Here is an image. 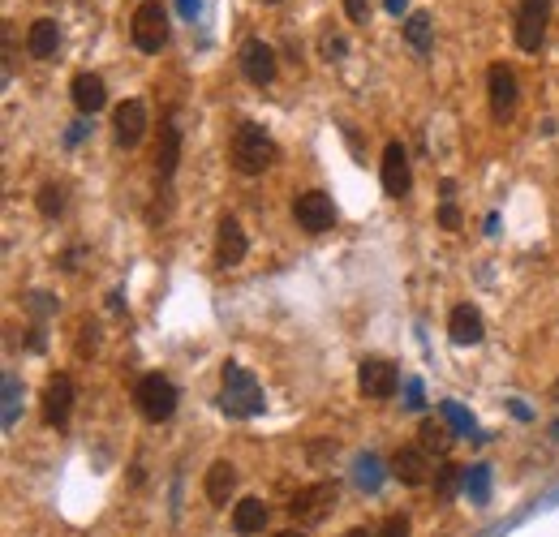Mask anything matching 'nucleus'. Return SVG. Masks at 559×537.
<instances>
[{"instance_id":"nucleus-1","label":"nucleus","mask_w":559,"mask_h":537,"mask_svg":"<svg viewBox=\"0 0 559 537\" xmlns=\"http://www.w3.org/2000/svg\"><path fill=\"white\" fill-rule=\"evenodd\" d=\"M228 159H233V168L241 172V177H258V172H267L271 164L280 159V147L271 142V134L263 125L246 121L233 134V147H228Z\"/></svg>"},{"instance_id":"nucleus-2","label":"nucleus","mask_w":559,"mask_h":537,"mask_svg":"<svg viewBox=\"0 0 559 537\" xmlns=\"http://www.w3.org/2000/svg\"><path fill=\"white\" fill-rule=\"evenodd\" d=\"M220 409L228 417H258L267 409L263 387H258L254 374L246 366H237V361H228L220 370Z\"/></svg>"},{"instance_id":"nucleus-3","label":"nucleus","mask_w":559,"mask_h":537,"mask_svg":"<svg viewBox=\"0 0 559 537\" xmlns=\"http://www.w3.org/2000/svg\"><path fill=\"white\" fill-rule=\"evenodd\" d=\"M134 404L147 422H168L177 413V387H172L164 374H142L134 387Z\"/></svg>"},{"instance_id":"nucleus-4","label":"nucleus","mask_w":559,"mask_h":537,"mask_svg":"<svg viewBox=\"0 0 559 537\" xmlns=\"http://www.w3.org/2000/svg\"><path fill=\"white\" fill-rule=\"evenodd\" d=\"M336 499H340L336 482H314V486H301L297 490L293 503H289V512H293L297 525H323V520L332 516Z\"/></svg>"},{"instance_id":"nucleus-5","label":"nucleus","mask_w":559,"mask_h":537,"mask_svg":"<svg viewBox=\"0 0 559 537\" xmlns=\"http://www.w3.org/2000/svg\"><path fill=\"white\" fill-rule=\"evenodd\" d=\"M547 18H551V0H521L516 5V48L538 52L547 39Z\"/></svg>"},{"instance_id":"nucleus-6","label":"nucleus","mask_w":559,"mask_h":537,"mask_svg":"<svg viewBox=\"0 0 559 537\" xmlns=\"http://www.w3.org/2000/svg\"><path fill=\"white\" fill-rule=\"evenodd\" d=\"M134 43L142 52H160L168 43V9L160 5V0L138 5V13H134Z\"/></svg>"},{"instance_id":"nucleus-7","label":"nucleus","mask_w":559,"mask_h":537,"mask_svg":"<svg viewBox=\"0 0 559 537\" xmlns=\"http://www.w3.org/2000/svg\"><path fill=\"white\" fill-rule=\"evenodd\" d=\"M357 387H362V396H370V400H387V396H396L400 374H396L392 361L366 357L362 366H357Z\"/></svg>"},{"instance_id":"nucleus-8","label":"nucleus","mask_w":559,"mask_h":537,"mask_svg":"<svg viewBox=\"0 0 559 537\" xmlns=\"http://www.w3.org/2000/svg\"><path fill=\"white\" fill-rule=\"evenodd\" d=\"M293 220H297V228H306V232H327L336 224V207H332V198H327L323 190H306V194H297V202H293Z\"/></svg>"},{"instance_id":"nucleus-9","label":"nucleus","mask_w":559,"mask_h":537,"mask_svg":"<svg viewBox=\"0 0 559 537\" xmlns=\"http://www.w3.org/2000/svg\"><path fill=\"white\" fill-rule=\"evenodd\" d=\"M112 134H117V147L134 151L142 138H147V104L142 99H125V104L112 112Z\"/></svg>"},{"instance_id":"nucleus-10","label":"nucleus","mask_w":559,"mask_h":537,"mask_svg":"<svg viewBox=\"0 0 559 537\" xmlns=\"http://www.w3.org/2000/svg\"><path fill=\"white\" fill-rule=\"evenodd\" d=\"M74 413V379L69 374H52L48 387H43V422L61 430Z\"/></svg>"},{"instance_id":"nucleus-11","label":"nucleus","mask_w":559,"mask_h":537,"mask_svg":"<svg viewBox=\"0 0 559 537\" xmlns=\"http://www.w3.org/2000/svg\"><path fill=\"white\" fill-rule=\"evenodd\" d=\"M486 91H491V116L495 121H508L516 112V74L504 61H495L486 69Z\"/></svg>"},{"instance_id":"nucleus-12","label":"nucleus","mask_w":559,"mask_h":537,"mask_svg":"<svg viewBox=\"0 0 559 537\" xmlns=\"http://www.w3.org/2000/svg\"><path fill=\"white\" fill-rule=\"evenodd\" d=\"M413 190V172H409V151L400 142L383 147V194L387 198H405Z\"/></svg>"},{"instance_id":"nucleus-13","label":"nucleus","mask_w":559,"mask_h":537,"mask_svg":"<svg viewBox=\"0 0 559 537\" xmlns=\"http://www.w3.org/2000/svg\"><path fill=\"white\" fill-rule=\"evenodd\" d=\"M241 74H246L254 86H271L276 82V52H271V43L263 39H250V43H241Z\"/></svg>"},{"instance_id":"nucleus-14","label":"nucleus","mask_w":559,"mask_h":537,"mask_svg":"<svg viewBox=\"0 0 559 537\" xmlns=\"http://www.w3.org/2000/svg\"><path fill=\"white\" fill-rule=\"evenodd\" d=\"M246 250H250V241H246V232H241V224L233 215H220V224H215V263L237 267L241 258H246Z\"/></svg>"},{"instance_id":"nucleus-15","label":"nucleus","mask_w":559,"mask_h":537,"mask_svg":"<svg viewBox=\"0 0 559 537\" xmlns=\"http://www.w3.org/2000/svg\"><path fill=\"white\" fill-rule=\"evenodd\" d=\"M392 477H400L405 486H426L430 482V452L426 447H400L392 456Z\"/></svg>"},{"instance_id":"nucleus-16","label":"nucleus","mask_w":559,"mask_h":537,"mask_svg":"<svg viewBox=\"0 0 559 537\" xmlns=\"http://www.w3.org/2000/svg\"><path fill=\"white\" fill-rule=\"evenodd\" d=\"M104 104H108V86H104V78H99V74H78V78H74V108H78L82 116H95Z\"/></svg>"},{"instance_id":"nucleus-17","label":"nucleus","mask_w":559,"mask_h":537,"mask_svg":"<svg viewBox=\"0 0 559 537\" xmlns=\"http://www.w3.org/2000/svg\"><path fill=\"white\" fill-rule=\"evenodd\" d=\"M177 159H181V125L177 121H164V129H160V151H155V172H160V181H172V172H177Z\"/></svg>"},{"instance_id":"nucleus-18","label":"nucleus","mask_w":559,"mask_h":537,"mask_svg":"<svg viewBox=\"0 0 559 537\" xmlns=\"http://www.w3.org/2000/svg\"><path fill=\"white\" fill-rule=\"evenodd\" d=\"M203 490H207V499H211L215 507H224V503H228V495L237 490V464H233V460H215L211 469H207Z\"/></svg>"},{"instance_id":"nucleus-19","label":"nucleus","mask_w":559,"mask_h":537,"mask_svg":"<svg viewBox=\"0 0 559 537\" xmlns=\"http://www.w3.org/2000/svg\"><path fill=\"white\" fill-rule=\"evenodd\" d=\"M448 336H452L456 344H482V336H486L482 314L473 310V306H456L452 318H448Z\"/></svg>"},{"instance_id":"nucleus-20","label":"nucleus","mask_w":559,"mask_h":537,"mask_svg":"<svg viewBox=\"0 0 559 537\" xmlns=\"http://www.w3.org/2000/svg\"><path fill=\"white\" fill-rule=\"evenodd\" d=\"M56 48H61V26H56L52 18L31 22V31H26V52L39 56V61H48V56H56Z\"/></svg>"},{"instance_id":"nucleus-21","label":"nucleus","mask_w":559,"mask_h":537,"mask_svg":"<svg viewBox=\"0 0 559 537\" xmlns=\"http://www.w3.org/2000/svg\"><path fill=\"white\" fill-rule=\"evenodd\" d=\"M263 525H267V503H263V499H241V503L233 507V529H237L241 537L263 533Z\"/></svg>"},{"instance_id":"nucleus-22","label":"nucleus","mask_w":559,"mask_h":537,"mask_svg":"<svg viewBox=\"0 0 559 537\" xmlns=\"http://www.w3.org/2000/svg\"><path fill=\"white\" fill-rule=\"evenodd\" d=\"M405 39H409V48H413V52H430V43H435V22H430V13H426V9L409 13Z\"/></svg>"},{"instance_id":"nucleus-23","label":"nucleus","mask_w":559,"mask_h":537,"mask_svg":"<svg viewBox=\"0 0 559 537\" xmlns=\"http://www.w3.org/2000/svg\"><path fill=\"white\" fill-rule=\"evenodd\" d=\"M353 482L375 495V490L383 486V460H379L375 452H362V456L353 460Z\"/></svg>"},{"instance_id":"nucleus-24","label":"nucleus","mask_w":559,"mask_h":537,"mask_svg":"<svg viewBox=\"0 0 559 537\" xmlns=\"http://www.w3.org/2000/svg\"><path fill=\"white\" fill-rule=\"evenodd\" d=\"M422 439H418V447H426V452H435V456H448L452 452V426H443V422H422Z\"/></svg>"},{"instance_id":"nucleus-25","label":"nucleus","mask_w":559,"mask_h":537,"mask_svg":"<svg viewBox=\"0 0 559 537\" xmlns=\"http://www.w3.org/2000/svg\"><path fill=\"white\" fill-rule=\"evenodd\" d=\"M465 495H469V503L491 499V469H486V464H473V469L465 473Z\"/></svg>"},{"instance_id":"nucleus-26","label":"nucleus","mask_w":559,"mask_h":537,"mask_svg":"<svg viewBox=\"0 0 559 537\" xmlns=\"http://www.w3.org/2000/svg\"><path fill=\"white\" fill-rule=\"evenodd\" d=\"M435 473H439V477H435L439 499H452V495H456V486L465 482V473H469V469H461V464H439Z\"/></svg>"},{"instance_id":"nucleus-27","label":"nucleus","mask_w":559,"mask_h":537,"mask_svg":"<svg viewBox=\"0 0 559 537\" xmlns=\"http://www.w3.org/2000/svg\"><path fill=\"white\" fill-rule=\"evenodd\" d=\"M439 413H443V422L452 426V434H473V417H469L456 400H443V404H439Z\"/></svg>"},{"instance_id":"nucleus-28","label":"nucleus","mask_w":559,"mask_h":537,"mask_svg":"<svg viewBox=\"0 0 559 537\" xmlns=\"http://www.w3.org/2000/svg\"><path fill=\"white\" fill-rule=\"evenodd\" d=\"M35 202H39V215H48V220H56V215L65 211V190H61V185H43Z\"/></svg>"},{"instance_id":"nucleus-29","label":"nucleus","mask_w":559,"mask_h":537,"mask_svg":"<svg viewBox=\"0 0 559 537\" xmlns=\"http://www.w3.org/2000/svg\"><path fill=\"white\" fill-rule=\"evenodd\" d=\"M18 400H22L18 374H5V430H13V422H18Z\"/></svg>"},{"instance_id":"nucleus-30","label":"nucleus","mask_w":559,"mask_h":537,"mask_svg":"<svg viewBox=\"0 0 559 537\" xmlns=\"http://www.w3.org/2000/svg\"><path fill=\"white\" fill-rule=\"evenodd\" d=\"M379 537H409V516H387Z\"/></svg>"},{"instance_id":"nucleus-31","label":"nucleus","mask_w":559,"mask_h":537,"mask_svg":"<svg viewBox=\"0 0 559 537\" xmlns=\"http://www.w3.org/2000/svg\"><path fill=\"white\" fill-rule=\"evenodd\" d=\"M344 13H349V22H366L370 18V0H344Z\"/></svg>"},{"instance_id":"nucleus-32","label":"nucleus","mask_w":559,"mask_h":537,"mask_svg":"<svg viewBox=\"0 0 559 537\" xmlns=\"http://www.w3.org/2000/svg\"><path fill=\"white\" fill-rule=\"evenodd\" d=\"M439 224L443 228H461V211H456V202H443L439 207Z\"/></svg>"},{"instance_id":"nucleus-33","label":"nucleus","mask_w":559,"mask_h":537,"mask_svg":"<svg viewBox=\"0 0 559 537\" xmlns=\"http://www.w3.org/2000/svg\"><path fill=\"white\" fill-rule=\"evenodd\" d=\"M323 56H327V61H340V56H344V39L340 35H323Z\"/></svg>"},{"instance_id":"nucleus-34","label":"nucleus","mask_w":559,"mask_h":537,"mask_svg":"<svg viewBox=\"0 0 559 537\" xmlns=\"http://www.w3.org/2000/svg\"><path fill=\"white\" fill-rule=\"evenodd\" d=\"M405 404H409V409H422V383L418 379L405 383Z\"/></svg>"},{"instance_id":"nucleus-35","label":"nucleus","mask_w":559,"mask_h":537,"mask_svg":"<svg viewBox=\"0 0 559 537\" xmlns=\"http://www.w3.org/2000/svg\"><path fill=\"white\" fill-rule=\"evenodd\" d=\"M177 9H181V13H185V18H190V22L198 18V0H177Z\"/></svg>"},{"instance_id":"nucleus-36","label":"nucleus","mask_w":559,"mask_h":537,"mask_svg":"<svg viewBox=\"0 0 559 537\" xmlns=\"http://www.w3.org/2000/svg\"><path fill=\"white\" fill-rule=\"evenodd\" d=\"M405 5H409V0H387V13H392V18H400V13H405Z\"/></svg>"},{"instance_id":"nucleus-37","label":"nucleus","mask_w":559,"mask_h":537,"mask_svg":"<svg viewBox=\"0 0 559 537\" xmlns=\"http://www.w3.org/2000/svg\"><path fill=\"white\" fill-rule=\"evenodd\" d=\"M344 537H370L366 529H349V533H344Z\"/></svg>"},{"instance_id":"nucleus-38","label":"nucleus","mask_w":559,"mask_h":537,"mask_svg":"<svg viewBox=\"0 0 559 537\" xmlns=\"http://www.w3.org/2000/svg\"><path fill=\"white\" fill-rule=\"evenodd\" d=\"M551 400H555V404H559V379H555V387H551Z\"/></svg>"},{"instance_id":"nucleus-39","label":"nucleus","mask_w":559,"mask_h":537,"mask_svg":"<svg viewBox=\"0 0 559 537\" xmlns=\"http://www.w3.org/2000/svg\"><path fill=\"white\" fill-rule=\"evenodd\" d=\"M276 537H301V533H297V529H284V533H276Z\"/></svg>"},{"instance_id":"nucleus-40","label":"nucleus","mask_w":559,"mask_h":537,"mask_svg":"<svg viewBox=\"0 0 559 537\" xmlns=\"http://www.w3.org/2000/svg\"><path fill=\"white\" fill-rule=\"evenodd\" d=\"M551 439H559V422H555V426H551Z\"/></svg>"},{"instance_id":"nucleus-41","label":"nucleus","mask_w":559,"mask_h":537,"mask_svg":"<svg viewBox=\"0 0 559 537\" xmlns=\"http://www.w3.org/2000/svg\"><path fill=\"white\" fill-rule=\"evenodd\" d=\"M267 5H276V0H267Z\"/></svg>"}]
</instances>
